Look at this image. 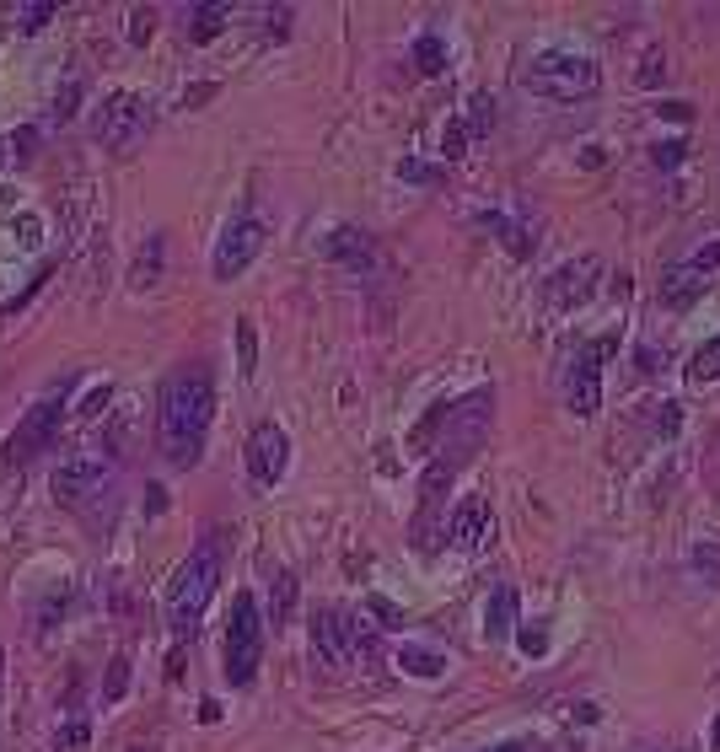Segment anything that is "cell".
Listing matches in <instances>:
<instances>
[{
  "mask_svg": "<svg viewBox=\"0 0 720 752\" xmlns=\"http://www.w3.org/2000/svg\"><path fill=\"white\" fill-rule=\"evenodd\" d=\"M210 414H215V382L205 366H183L167 376L162 387V409H156V436H162V457L172 468H194L210 436Z\"/></svg>",
  "mask_w": 720,
  "mask_h": 752,
  "instance_id": "obj_1",
  "label": "cell"
},
{
  "mask_svg": "<svg viewBox=\"0 0 720 752\" xmlns=\"http://www.w3.org/2000/svg\"><path fill=\"white\" fill-rule=\"evenodd\" d=\"M215 586H221V538H215V532H205V538L194 543V554L183 559V570H178V581H172V591H167L172 634H194V629H199V618H205Z\"/></svg>",
  "mask_w": 720,
  "mask_h": 752,
  "instance_id": "obj_2",
  "label": "cell"
},
{
  "mask_svg": "<svg viewBox=\"0 0 720 752\" xmlns=\"http://www.w3.org/2000/svg\"><path fill=\"white\" fill-rule=\"evenodd\" d=\"M522 86L538 97H554V103H575V97H592L602 86V70L592 54H575V49H549L538 54L522 70Z\"/></svg>",
  "mask_w": 720,
  "mask_h": 752,
  "instance_id": "obj_3",
  "label": "cell"
},
{
  "mask_svg": "<svg viewBox=\"0 0 720 752\" xmlns=\"http://www.w3.org/2000/svg\"><path fill=\"white\" fill-rule=\"evenodd\" d=\"M258 661H264V613H258L253 591H237L232 597V624H226V683L248 688L258 677Z\"/></svg>",
  "mask_w": 720,
  "mask_h": 752,
  "instance_id": "obj_4",
  "label": "cell"
},
{
  "mask_svg": "<svg viewBox=\"0 0 720 752\" xmlns=\"http://www.w3.org/2000/svg\"><path fill=\"white\" fill-rule=\"evenodd\" d=\"M65 409H70V387H54L49 398H38L33 409H27V419L11 430V441H6L11 468H17V462H33L38 452H49L54 436H60V425H65Z\"/></svg>",
  "mask_w": 720,
  "mask_h": 752,
  "instance_id": "obj_5",
  "label": "cell"
},
{
  "mask_svg": "<svg viewBox=\"0 0 720 752\" xmlns=\"http://www.w3.org/2000/svg\"><path fill=\"white\" fill-rule=\"evenodd\" d=\"M151 129V103L140 92H108L103 108H97V140H103L108 151H129L140 146Z\"/></svg>",
  "mask_w": 720,
  "mask_h": 752,
  "instance_id": "obj_6",
  "label": "cell"
},
{
  "mask_svg": "<svg viewBox=\"0 0 720 752\" xmlns=\"http://www.w3.org/2000/svg\"><path fill=\"white\" fill-rule=\"evenodd\" d=\"M360 629L366 624H355L344 607H318V613H312V661H318L323 672L350 667L360 656Z\"/></svg>",
  "mask_w": 720,
  "mask_h": 752,
  "instance_id": "obj_7",
  "label": "cell"
},
{
  "mask_svg": "<svg viewBox=\"0 0 720 752\" xmlns=\"http://www.w3.org/2000/svg\"><path fill=\"white\" fill-rule=\"evenodd\" d=\"M113 479V457L103 452H70L60 468H54V500L60 505H81L86 495H103Z\"/></svg>",
  "mask_w": 720,
  "mask_h": 752,
  "instance_id": "obj_8",
  "label": "cell"
},
{
  "mask_svg": "<svg viewBox=\"0 0 720 752\" xmlns=\"http://www.w3.org/2000/svg\"><path fill=\"white\" fill-rule=\"evenodd\" d=\"M602 350L608 344H581V350L570 355V371H565V403H570V414H581V419H592L597 409H602Z\"/></svg>",
  "mask_w": 720,
  "mask_h": 752,
  "instance_id": "obj_9",
  "label": "cell"
},
{
  "mask_svg": "<svg viewBox=\"0 0 720 752\" xmlns=\"http://www.w3.org/2000/svg\"><path fill=\"white\" fill-rule=\"evenodd\" d=\"M258 253H264V221H253V215H237V221L221 231V242H215V258H210L215 280H237V274L248 269Z\"/></svg>",
  "mask_w": 720,
  "mask_h": 752,
  "instance_id": "obj_10",
  "label": "cell"
},
{
  "mask_svg": "<svg viewBox=\"0 0 720 752\" xmlns=\"http://www.w3.org/2000/svg\"><path fill=\"white\" fill-rule=\"evenodd\" d=\"M285 468H291V436H285L275 419H264L248 436V473H253V484L275 489L285 479Z\"/></svg>",
  "mask_w": 720,
  "mask_h": 752,
  "instance_id": "obj_11",
  "label": "cell"
},
{
  "mask_svg": "<svg viewBox=\"0 0 720 752\" xmlns=\"http://www.w3.org/2000/svg\"><path fill=\"white\" fill-rule=\"evenodd\" d=\"M715 269H720V242H710V248H699L694 258H683V264H672L661 274V301H667V307H688V301L710 285Z\"/></svg>",
  "mask_w": 720,
  "mask_h": 752,
  "instance_id": "obj_12",
  "label": "cell"
},
{
  "mask_svg": "<svg viewBox=\"0 0 720 752\" xmlns=\"http://www.w3.org/2000/svg\"><path fill=\"white\" fill-rule=\"evenodd\" d=\"M489 538H495V516H489V500L468 495V500L452 511V522H446V543L463 548V554H479Z\"/></svg>",
  "mask_w": 720,
  "mask_h": 752,
  "instance_id": "obj_13",
  "label": "cell"
},
{
  "mask_svg": "<svg viewBox=\"0 0 720 752\" xmlns=\"http://www.w3.org/2000/svg\"><path fill=\"white\" fill-rule=\"evenodd\" d=\"M511 634H516V591L495 586L489 591V602H484V640L500 645V640H511Z\"/></svg>",
  "mask_w": 720,
  "mask_h": 752,
  "instance_id": "obj_14",
  "label": "cell"
},
{
  "mask_svg": "<svg viewBox=\"0 0 720 752\" xmlns=\"http://www.w3.org/2000/svg\"><path fill=\"white\" fill-rule=\"evenodd\" d=\"M328 253H334L344 269H371V264H377L371 237H366V231H355V226H339L334 237H328Z\"/></svg>",
  "mask_w": 720,
  "mask_h": 752,
  "instance_id": "obj_15",
  "label": "cell"
},
{
  "mask_svg": "<svg viewBox=\"0 0 720 752\" xmlns=\"http://www.w3.org/2000/svg\"><path fill=\"white\" fill-rule=\"evenodd\" d=\"M592 269H597L592 258H581V264H565V269H559L554 285H549V301H554V307H570V301H581L586 291H592V285H586V274H592Z\"/></svg>",
  "mask_w": 720,
  "mask_h": 752,
  "instance_id": "obj_16",
  "label": "cell"
},
{
  "mask_svg": "<svg viewBox=\"0 0 720 752\" xmlns=\"http://www.w3.org/2000/svg\"><path fill=\"white\" fill-rule=\"evenodd\" d=\"M291 613H296V575L280 570L275 575V591H269V624L285 629V624H291Z\"/></svg>",
  "mask_w": 720,
  "mask_h": 752,
  "instance_id": "obj_17",
  "label": "cell"
},
{
  "mask_svg": "<svg viewBox=\"0 0 720 752\" xmlns=\"http://www.w3.org/2000/svg\"><path fill=\"white\" fill-rule=\"evenodd\" d=\"M704 382H720V334L704 339L694 360H688V387H704Z\"/></svg>",
  "mask_w": 720,
  "mask_h": 752,
  "instance_id": "obj_18",
  "label": "cell"
},
{
  "mask_svg": "<svg viewBox=\"0 0 720 752\" xmlns=\"http://www.w3.org/2000/svg\"><path fill=\"white\" fill-rule=\"evenodd\" d=\"M398 667L409 672V677H425V683H430V677L446 672V656H436V650H425V645H403L398 650Z\"/></svg>",
  "mask_w": 720,
  "mask_h": 752,
  "instance_id": "obj_19",
  "label": "cell"
},
{
  "mask_svg": "<svg viewBox=\"0 0 720 752\" xmlns=\"http://www.w3.org/2000/svg\"><path fill=\"white\" fill-rule=\"evenodd\" d=\"M226 17H232V6H194L189 11V38L194 43H210L226 27Z\"/></svg>",
  "mask_w": 720,
  "mask_h": 752,
  "instance_id": "obj_20",
  "label": "cell"
},
{
  "mask_svg": "<svg viewBox=\"0 0 720 752\" xmlns=\"http://www.w3.org/2000/svg\"><path fill=\"white\" fill-rule=\"evenodd\" d=\"M162 248H167L162 237H151L146 248H140V258H135V274H129V280H135V291H146V285H156V280H162Z\"/></svg>",
  "mask_w": 720,
  "mask_h": 752,
  "instance_id": "obj_21",
  "label": "cell"
},
{
  "mask_svg": "<svg viewBox=\"0 0 720 752\" xmlns=\"http://www.w3.org/2000/svg\"><path fill=\"white\" fill-rule=\"evenodd\" d=\"M479 221H484L489 231H500V242H506V248H511L516 258H527V253H532V242H527V231H522V226H516V221H506V215H495V210H484V215H479Z\"/></svg>",
  "mask_w": 720,
  "mask_h": 752,
  "instance_id": "obj_22",
  "label": "cell"
},
{
  "mask_svg": "<svg viewBox=\"0 0 720 752\" xmlns=\"http://www.w3.org/2000/svg\"><path fill=\"white\" fill-rule=\"evenodd\" d=\"M414 65H420V76H441L446 70V43L436 33H425L420 43H414Z\"/></svg>",
  "mask_w": 720,
  "mask_h": 752,
  "instance_id": "obj_23",
  "label": "cell"
},
{
  "mask_svg": "<svg viewBox=\"0 0 720 752\" xmlns=\"http://www.w3.org/2000/svg\"><path fill=\"white\" fill-rule=\"evenodd\" d=\"M237 371H242V376H253V371H258V334H253L248 317L237 323Z\"/></svg>",
  "mask_w": 720,
  "mask_h": 752,
  "instance_id": "obj_24",
  "label": "cell"
},
{
  "mask_svg": "<svg viewBox=\"0 0 720 752\" xmlns=\"http://www.w3.org/2000/svg\"><path fill=\"white\" fill-rule=\"evenodd\" d=\"M124 693H129V656H113L103 677V704H119Z\"/></svg>",
  "mask_w": 720,
  "mask_h": 752,
  "instance_id": "obj_25",
  "label": "cell"
},
{
  "mask_svg": "<svg viewBox=\"0 0 720 752\" xmlns=\"http://www.w3.org/2000/svg\"><path fill=\"white\" fill-rule=\"evenodd\" d=\"M398 178H403V183H436V178H441V167H430V162H414V156H403V162H398Z\"/></svg>",
  "mask_w": 720,
  "mask_h": 752,
  "instance_id": "obj_26",
  "label": "cell"
},
{
  "mask_svg": "<svg viewBox=\"0 0 720 752\" xmlns=\"http://www.w3.org/2000/svg\"><path fill=\"white\" fill-rule=\"evenodd\" d=\"M441 156H446V162H457V156H468V129H463V124H452V129H446V140H441Z\"/></svg>",
  "mask_w": 720,
  "mask_h": 752,
  "instance_id": "obj_27",
  "label": "cell"
},
{
  "mask_svg": "<svg viewBox=\"0 0 720 752\" xmlns=\"http://www.w3.org/2000/svg\"><path fill=\"white\" fill-rule=\"evenodd\" d=\"M76 103H81V81H65V92L60 97H54V119H70V113H76Z\"/></svg>",
  "mask_w": 720,
  "mask_h": 752,
  "instance_id": "obj_28",
  "label": "cell"
},
{
  "mask_svg": "<svg viewBox=\"0 0 720 752\" xmlns=\"http://www.w3.org/2000/svg\"><path fill=\"white\" fill-rule=\"evenodd\" d=\"M516 645H522L527 656H543V650H549V634H543L538 624H527V629H516Z\"/></svg>",
  "mask_w": 720,
  "mask_h": 752,
  "instance_id": "obj_29",
  "label": "cell"
},
{
  "mask_svg": "<svg viewBox=\"0 0 720 752\" xmlns=\"http://www.w3.org/2000/svg\"><path fill=\"white\" fill-rule=\"evenodd\" d=\"M683 151H688L683 140H661V146L651 151V162H656V167H678V162H683Z\"/></svg>",
  "mask_w": 720,
  "mask_h": 752,
  "instance_id": "obj_30",
  "label": "cell"
},
{
  "mask_svg": "<svg viewBox=\"0 0 720 752\" xmlns=\"http://www.w3.org/2000/svg\"><path fill=\"white\" fill-rule=\"evenodd\" d=\"M366 607H371V613L382 618V629H398V624H403V613H398V607L387 602V597H366Z\"/></svg>",
  "mask_w": 720,
  "mask_h": 752,
  "instance_id": "obj_31",
  "label": "cell"
},
{
  "mask_svg": "<svg viewBox=\"0 0 720 752\" xmlns=\"http://www.w3.org/2000/svg\"><path fill=\"white\" fill-rule=\"evenodd\" d=\"M86 736H92V731H86V720H70V726L60 731V747H65V752H81Z\"/></svg>",
  "mask_w": 720,
  "mask_h": 752,
  "instance_id": "obj_32",
  "label": "cell"
},
{
  "mask_svg": "<svg viewBox=\"0 0 720 752\" xmlns=\"http://www.w3.org/2000/svg\"><path fill=\"white\" fill-rule=\"evenodd\" d=\"M156 33V17L151 11H135V17H129V43H146Z\"/></svg>",
  "mask_w": 720,
  "mask_h": 752,
  "instance_id": "obj_33",
  "label": "cell"
},
{
  "mask_svg": "<svg viewBox=\"0 0 720 752\" xmlns=\"http://www.w3.org/2000/svg\"><path fill=\"white\" fill-rule=\"evenodd\" d=\"M103 403H108V382H97L92 393H86V403H76V414H81V419H92L97 409H103Z\"/></svg>",
  "mask_w": 720,
  "mask_h": 752,
  "instance_id": "obj_34",
  "label": "cell"
},
{
  "mask_svg": "<svg viewBox=\"0 0 720 752\" xmlns=\"http://www.w3.org/2000/svg\"><path fill=\"white\" fill-rule=\"evenodd\" d=\"M49 17H54V6H27V11H22V27L33 33V27H43Z\"/></svg>",
  "mask_w": 720,
  "mask_h": 752,
  "instance_id": "obj_35",
  "label": "cell"
},
{
  "mask_svg": "<svg viewBox=\"0 0 720 752\" xmlns=\"http://www.w3.org/2000/svg\"><path fill=\"white\" fill-rule=\"evenodd\" d=\"M22 242H38V215H22Z\"/></svg>",
  "mask_w": 720,
  "mask_h": 752,
  "instance_id": "obj_36",
  "label": "cell"
},
{
  "mask_svg": "<svg viewBox=\"0 0 720 752\" xmlns=\"http://www.w3.org/2000/svg\"><path fill=\"white\" fill-rule=\"evenodd\" d=\"M710 747L720 752V720H715V731H710Z\"/></svg>",
  "mask_w": 720,
  "mask_h": 752,
  "instance_id": "obj_37",
  "label": "cell"
},
{
  "mask_svg": "<svg viewBox=\"0 0 720 752\" xmlns=\"http://www.w3.org/2000/svg\"><path fill=\"white\" fill-rule=\"evenodd\" d=\"M495 752H522V747H516V742H506V747H495Z\"/></svg>",
  "mask_w": 720,
  "mask_h": 752,
  "instance_id": "obj_38",
  "label": "cell"
},
{
  "mask_svg": "<svg viewBox=\"0 0 720 752\" xmlns=\"http://www.w3.org/2000/svg\"><path fill=\"white\" fill-rule=\"evenodd\" d=\"M0 661H6V650H0Z\"/></svg>",
  "mask_w": 720,
  "mask_h": 752,
  "instance_id": "obj_39",
  "label": "cell"
}]
</instances>
